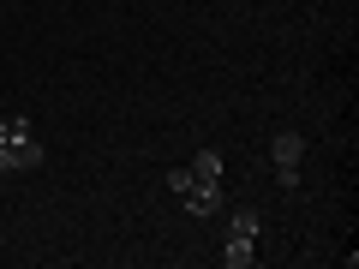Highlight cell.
Segmentation results:
<instances>
[{"label":"cell","mask_w":359,"mask_h":269,"mask_svg":"<svg viewBox=\"0 0 359 269\" xmlns=\"http://www.w3.org/2000/svg\"><path fill=\"white\" fill-rule=\"evenodd\" d=\"M228 233H233V240H257V233H264V216H257L252 204L233 209V216H228Z\"/></svg>","instance_id":"5"},{"label":"cell","mask_w":359,"mask_h":269,"mask_svg":"<svg viewBox=\"0 0 359 269\" xmlns=\"http://www.w3.org/2000/svg\"><path fill=\"white\" fill-rule=\"evenodd\" d=\"M222 263L228 269H252L257 263V240H233L228 233V240H222Z\"/></svg>","instance_id":"4"},{"label":"cell","mask_w":359,"mask_h":269,"mask_svg":"<svg viewBox=\"0 0 359 269\" xmlns=\"http://www.w3.org/2000/svg\"><path fill=\"white\" fill-rule=\"evenodd\" d=\"M269 156H276V179H282V192H299V162H306V138H299V132H276Z\"/></svg>","instance_id":"2"},{"label":"cell","mask_w":359,"mask_h":269,"mask_svg":"<svg viewBox=\"0 0 359 269\" xmlns=\"http://www.w3.org/2000/svg\"><path fill=\"white\" fill-rule=\"evenodd\" d=\"M6 156H13V174H36V167H42V144H36V138L6 144Z\"/></svg>","instance_id":"3"},{"label":"cell","mask_w":359,"mask_h":269,"mask_svg":"<svg viewBox=\"0 0 359 269\" xmlns=\"http://www.w3.org/2000/svg\"><path fill=\"white\" fill-rule=\"evenodd\" d=\"M192 174L204 179V186H222V156H216V150H198V162H192Z\"/></svg>","instance_id":"6"},{"label":"cell","mask_w":359,"mask_h":269,"mask_svg":"<svg viewBox=\"0 0 359 269\" xmlns=\"http://www.w3.org/2000/svg\"><path fill=\"white\" fill-rule=\"evenodd\" d=\"M0 174H13V156H6V144H0Z\"/></svg>","instance_id":"7"},{"label":"cell","mask_w":359,"mask_h":269,"mask_svg":"<svg viewBox=\"0 0 359 269\" xmlns=\"http://www.w3.org/2000/svg\"><path fill=\"white\" fill-rule=\"evenodd\" d=\"M168 192H174L180 209H186V216H198V221L222 216V186H204L192 167H174V174H168Z\"/></svg>","instance_id":"1"}]
</instances>
